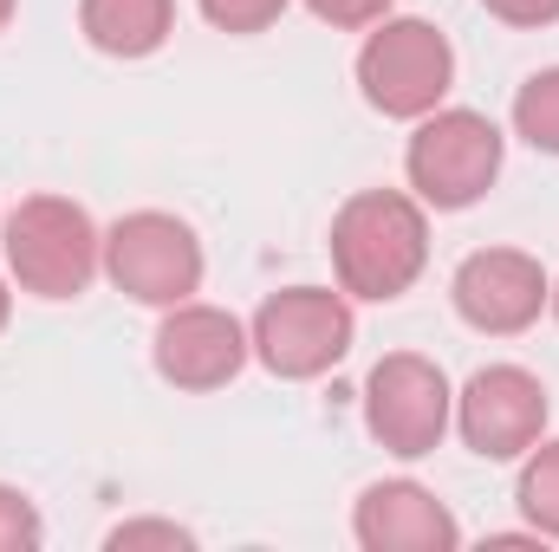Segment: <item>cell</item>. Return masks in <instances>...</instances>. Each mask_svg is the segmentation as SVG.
I'll return each mask as SVG.
<instances>
[{
    "instance_id": "cell-1",
    "label": "cell",
    "mask_w": 559,
    "mask_h": 552,
    "mask_svg": "<svg viewBox=\"0 0 559 552\" xmlns=\"http://www.w3.org/2000/svg\"><path fill=\"white\" fill-rule=\"evenodd\" d=\"M332 267L352 299H404L429 267V215L404 189H358L332 215Z\"/></svg>"
},
{
    "instance_id": "cell-2",
    "label": "cell",
    "mask_w": 559,
    "mask_h": 552,
    "mask_svg": "<svg viewBox=\"0 0 559 552\" xmlns=\"http://www.w3.org/2000/svg\"><path fill=\"white\" fill-rule=\"evenodd\" d=\"M7 267L33 299H79L105 267V235L72 195H26L7 215Z\"/></svg>"
},
{
    "instance_id": "cell-3",
    "label": "cell",
    "mask_w": 559,
    "mask_h": 552,
    "mask_svg": "<svg viewBox=\"0 0 559 552\" xmlns=\"http://www.w3.org/2000/svg\"><path fill=\"white\" fill-rule=\"evenodd\" d=\"M501 149H508V137L495 131V118H481V111H442L436 105L429 118H417V131H411L404 176H411L423 208L455 215V208H475L495 189Z\"/></svg>"
},
{
    "instance_id": "cell-4",
    "label": "cell",
    "mask_w": 559,
    "mask_h": 552,
    "mask_svg": "<svg viewBox=\"0 0 559 552\" xmlns=\"http://www.w3.org/2000/svg\"><path fill=\"white\" fill-rule=\"evenodd\" d=\"M455 85V46L429 20H378L371 39L358 46V92L371 111L417 124L429 118Z\"/></svg>"
},
{
    "instance_id": "cell-5",
    "label": "cell",
    "mask_w": 559,
    "mask_h": 552,
    "mask_svg": "<svg viewBox=\"0 0 559 552\" xmlns=\"http://www.w3.org/2000/svg\"><path fill=\"white\" fill-rule=\"evenodd\" d=\"M352 299L332 292V286H286L274 292L261 312H254V358L286 377V384H306V377H325L345 351H352Z\"/></svg>"
},
{
    "instance_id": "cell-6",
    "label": "cell",
    "mask_w": 559,
    "mask_h": 552,
    "mask_svg": "<svg viewBox=\"0 0 559 552\" xmlns=\"http://www.w3.org/2000/svg\"><path fill=\"white\" fill-rule=\"evenodd\" d=\"M202 241L182 215H163V208H138L124 221L105 228V274L118 292H131L138 305H182L195 286H202Z\"/></svg>"
},
{
    "instance_id": "cell-7",
    "label": "cell",
    "mask_w": 559,
    "mask_h": 552,
    "mask_svg": "<svg viewBox=\"0 0 559 552\" xmlns=\"http://www.w3.org/2000/svg\"><path fill=\"white\" fill-rule=\"evenodd\" d=\"M449 422H455V391H449L436 358L391 351V358L371 364V377H365V429L378 435V448L417 461L449 435Z\"/></svg>"
},
{
    "instance_id": "cell-8",
    "label": "cell",
    "mask_w": 559,
    "mask_h": 552,
    "mask_svg": "<svg viewBox=\"0 0 559 552\" xmlns=\"http://www.w3.org/2000/svg\"><path fill=\"white\" fill-rule=\"evenodd\" d=\"M455 429L481 461H521L547 435V384L521 364H481L455 397Z\"/></svg>"
},
{
    "instance_id": "cell-9",
    "label": "cell",
    "mask_w": 559,
    "mask_h": 552,
    "mask_svg": "<svg viewBox=\"0 0 559 552\" xmlns=\"http://www.w3.org/2000/svg\"><path fill=\"white\" fill-rule=\"evenodd\" d=\"M449 299H455L462 325H475L488 338H514V332H527L547 312L554 279L521 248H475L449 279Z\"/></svg>"
},
{
    "instance_id": "cell-10",
    "label": "cell",
    "mask_w": 559,
    "mask_h": 552,
    "mask_svg": "<svg viewBox=\"0 0 559 552\" xmlns=\"http://www.w3.org/2000/svg\"><path fill=\"white\" fill-rule=\"evenodd\" d=\"M248 351H254V338L241 332V319L222 312V305H195V299L169 305L156 338H150L156 377L176 384V391H222V384H235Z\"/></svg>"
},
{
    "instance_id": "cell-11",
    "label": "cell",
    "mask_w": 559,
    "mask_h": 552,
    "mask_svg": "<svg viewBox=\"0 0 559 552\" xmlns=\"http://www.w3.org/2000/svg\"><path fill=\"white\" fill-rule=\"evenodd\" d=\"M352 533L365 552H455L462 527L423 481H371L352 507Z\"/></svg>"
},
{
    "instance_id": "cell-12",
    "label": "cell",
    "mask_w": 559,
    "mask_h": 552,
    "mask_svg": "<svg viewBox=\"0 0 559 552\" xmlns=\"http://www.w3.org/2000/svg\"><path fill=\"white\" fill-rule=\"evenodd\" d=\"M79 33L105 59H150L176 33V0H79Z\"/></svg>"
},
{
    "instance_id": "cell-13",
    "label": "cell",
    "mask_w": 559,
    "mask_h": 552,
    "mask_svg": "<svg viewBox=\"0 0 559 552\" xmlns=\"http://www.w3.org/2000/svg\"><path fill=\"white\" fill-rule=\"evenodd\" d=\"M521 514L534 520L540 540H559V442H534L521 455V488H514Z\"/></svg>"
},
{
    "instance_id": "cell-14",
    "label": "cell",
    "mask_w": 559,
    "mask_h": 552,
    "mask_svg": "<svg viewBox=\"0 0 559 552\" xmlns=\"http://www.w3.org/2000/svg\"><path fill=\"white\" fill-rule=\"evenodd\" d=\"M514 131L534 143L540 156H559V65L534 72V79L514 92Z\"/></svg>"
},
{
    "instance_id": "cell-15",
    "label": "cell",
    "mask_w": 559,
    "mask_h": 552,
    "mask_svg": "<svg viewBox=\"0 0 559 552\" xmlns=\"http://www.w3.org/2000/svg\"><path fill=\"white\" fill-rule=\"evenodd\" d=\"M195 7H202V20L222 26V33H267L293 0H195Z\"/></svg>"
},
{
    "instance_id": "cell-16",
    "label": "cell",
    "mask_w": 559,
    "mask_h": 552,
    "mask_svg": "<svg viewBox=\"0 0 559 552\" xmlns=\"http://www.w3.org/2000/svg\"><path fill=\"white\" fill-rule=\"evenodd\" d=\"M39 540H46L39 507H33L20 488H7V481H0V552H33Z\"/></svg>"
},
{
    "instance_id": "cell-17",
    "label": "cell",
    "mask_w": 559,
    "mask_h": 552,
    "mask_svg": "<svg viewBox=\"0 0 559 552\" xmlns=\"http://www.w3.org/2000/svg\"><path fill=\"white\" fill-rule=\"evenodd\" d=\"M105 547H111V552H138V547L189 552V547H195V533H189V527H176V520H124V527H111V533H105Z\"/></svg>"
},
{
    "instance_id": "cell-18",
    "label": "cell",
    "mask_w": 559,
    "mask_h": 552,
    "mask_svg": "<svg viewBox=\"0 0 559 552\" xmlns=\"http://www.w3.org/2000/svg\"><path fill=\"white\" fill-rule=\"evenodd\" d=\"M325 26H338V33H365V26H378V20H391V0H306Z\"/></svg>"
},
{
    "instance_id": "cell-19",
    "label": "cell",
    "mask_w": 559,
    "mask_h": 552,
    "mask_svg": "<svg viewBox=\"0 0 559 552\" xmlns=\"http://www.w3.org/2000/svg\"><path fill=\"white\" fill-rule=\"evenodd\" d=\"M501 26H554L559 20V0H481Z\"/></svg>"
},
{
    "instance_id": "cell-20",
    "label": "cell",
    "mask_w": 559,
    "mask_h": 552,
    "mask_svg": "<svg viewBox=\"0 0 559 552\" xmlns=\"http://www.w3.org/2000/svg\"><path fill=\"white\" fill-rule=\"evenodd\" d=\"M7 319H13V292H7V279H0V332H7Z\"/></svg>"
},
{
    "instance_id": "cell-21",
    "label": "cell",
    "mask_w": 559,
    "mask_h": 552,
    "mask_svg": "<svg viewBox=\"0 0 559 552\" xmlns=\"http://www.w3.org/2000/svg\"><path fill=\"white\" fill-rule=\"evenodd\" d=\"M13 7H20V0H0V33H7V20H13Z\"/></svg>"
},
{
    "instance_id": "cell-22",
    "label": "cell",
    "mask_w": 559,
    "mask_h": 552,
    "mask_svg": "<svg viewBox=\"0 0 559 552\" xmlns=\"http://www.w3.org/2000/svg\"><path fill=\"white\" fill-rule=\"evenodd\" d=\"M547 305H554V319H559V279H554V299H547Z\"/></svg>"
}]
</instances>
